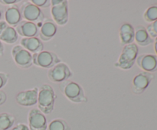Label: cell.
<instances>
[{
    "label": "cell",
    "instance_id": "6",
    "mask_svg": "<svg viewBox=\"0 0 157 130\" xmlns=\"http://www.w3.org/2000/svg\"><path fill=\"white\" fill-rule=\"evenodd\" d=\"M32 61L33 64L37 67L45 69L52 68L57 64L61 62L60 58L55 52L48 50H42L38 53L33 54Z\"/></svg>",
    "mask_w": 157,
    "mask_h": 130
},
{
    "label": "cell",
    "instance_id": "7",
    "mask_svg": "<svg viewBox=\"0 0 157 130\" xmlns=\"http://www.w3.org/2000/svg\"><path fill=\"white\" fill-rule=\"evenodd\" d=\"M19 9L21 17L25 21H31L35 24L44 21V15L41 9L32 4L30 1L23 3Z\"/></svg>",
    "mask_w": 157,
    "mask_h": 130
},
{
    "label": "cell",
    "instance_id": "14",
    "mask_svg": "<svg viewBox=\"0 0 157 130\" xmlns=\"http://www.w3.org/2000/svg\"><path fill=\"white\" fill-rule=\"evenodd\" d=\"M58 27L52 19L44 20L39 29V39L41 41H48L55 36Z\"/></svg>",
    "mask_w": 157,
    "mask_h": 130
},
{
    "label": "cell",
    "instance_id": "27",
    "mask_svg": "<svg viewBox=\"0 0 157 130\" xmlns=\"http://www.w3.org/2000/svg\"><path fill=\"white\" fill-rule=\"evenodd\" d=\"M6 99H7V95H6V92L0 90V106L4 104L6 102Z\"/></svg>",
    "mask_w": 157,
    "mask_h": 130
},
{
    "label": "cell",
    "instance_id": "23",
    "mask_svg": "<svg viewBox=\"0 0 157 130\" xmlns=\"http://www.w3.org/2000/svg\"><path fill=\"white\" fill-rule=\"evenodd\" d=\"M146 28L152 38H156L157 37V20L153 22L150 23Z\"/></svg>",
    "mask_w": 157,
    "mask_h": 130
},
{
    "label": "cell",
    "instance_id": "28",
    "mask_svg": "<svg viewBox=\"0 0 157 130\" xmlns=\"http://www.w3.org/2000/svg\"><path fill=\"white\" fill-rule=\"evenodd\" d=\"M20 2L19 0H0V3L2 5H15Z\"/></svg>",
    "mask_w": 157,
    "mask_h": 130
},
{
    "label": "cell",
    "instance_id": "31",
    "mask_svg": "<svg viewBox=\"0 0 157 130\" xmlns=\"http://www.w3.org/2000/svg\"><path fill=\"white\" fill-rule=\"evenodd\" d=\"M2 13L1 10H0V21H1V18H2Z\"/></svg>",
    "mask_w": 157,
    "mask_h": 130
},
{
    "label": "cell",
    "instance_id": "11",
    "mask_svg": "<svg viewBox=\"0 0 157 130\" xmlns=\"http://www.w3.org/2000/svg\"><path fill=\"white\" fill-rule=\"evenodd\" d=\"M38 87H35L29 90H23L17 93L15 101L18 105L25 107L35 106L38 102Z\"/></svg>",
    "mask_w": 157,
    "mask_h": 130
},
{
    "label": "cell",
    "instance_id": "16",
    "mask_svg": "<svg viewBox=\"0 0 157 130\" xmlns=\"http://www.w3.org/2000/svg\"><path fill=\"white\" fill-rule=\"evenodd\" d=\"M135 36V30L133 26L129 22H124L119 29V38L121 44L127 45L133 43Z\"/></svg>",
    "mask_w": 157,
    "mask_h": 130
},
{
    "label": "cell",
    "instance_id": "25",
    "mask_svg": "<svg viewBox=\"0 0 157 130\" xmlns=\"http://www.w3.org/2000/svg\"><path fill=\"white\" fill-rule=\"evenodd\" d=\"M9 80V75L3 72H0V90L7 84Z\"/></svg>",
    "mask_w": 157,
    "mask_h": 130
},
{
    "label": "cell",
    "instance_id": "4",
    "mask_svg": "<svg viewBox=\"0 0 157 130\" xmlns=\"http://www.w3.org/2000/svg\"><path fill=\"white\" fill-rule=\"evenodd\" d=\"M51 15L55 24L64 26L69 20L68 2L67 0H52Z\"/></svg>",
    "mask_w": 157,
    "mask_h": 130
},
{
    "label": "cell",
    "instance_id": "9",
    "mask_svg": "<svg viewBox=\"0 0 157 130\" xmlns=\"http://www.w3.org/2000/svg\"><path fill=\"white\" fill-rule=\"evenodd\" d=\"M29 130H47L48 122L45 115L38 108H33L28 115Z\"/></svg>",
    "mask_w": 157,
    "mask_h": 130
},
{
    "label": "cell",
    "instance_id": "13",
    "mask_svg": "<svg viewBox=\"0 0 157 130\" xmlns=\"http://www.w3.org/2000/svg\"><path fill=\"white\" fill-rule=\"evenodd\" d=\"M18 35L15 28L12 27L5 21H0V41L9 44L17 42Z\"/></svg>",
    "mask_w": 157,
    "mask_h": 130
},
{
    "label": "cell",
    "instance_id": "8",
    "mask_svg": "<svg viewBox=\"0 0 157 130\" xmlns=\"http://www.w3.org/2000/svg\"><path fill=\"white\" fill-rule=\"evenodd\" d=\"M11 53L15 64L20 68L28 69L33 64L32 54L20 44L14 46Z\"/></svg>",
    "mask_w": 157,
    "mask_h": 130
},
{
    "label": "cell",
    "instance_id": "29",
    "mask_svg": "<svg viewBox=\"0 0 157 130\" xmlns=\"http://www.w3.org/2000/svg\"><path fill=\"white\" fill-rule=\"evenodd\" d=\"M4 54V46H3L2 42L0 41V57L2 56Z\"/></svg>",
    "mask_w": 157,
    "mask_h": 130
},
{
    "label": "cell",
    "instance_id": "22",
    "mask_svg": "<svg viewBox=\"0 0 157 130\" xmlns=\"http://www.w3.org/2000/svg\"><path fill=\"white\" fill-rule=\"evenodd\" d=\"M144 18L147 22L152 23L157 20V3L150 6L144 13Z\"/></svg>",
    "mask_w": 157,
    "mask_h": 130
},
{
    "label": "cell",
    "instance_id": "26",
    "mask_svg": "<svg viewBox=\"0 0 157 130\" xmlns=\"http://www.w3.org/2000/svg\"><path fill=\"white\" fill-rule=\"evenodd\" d=\"M11 130H29V126L24 123H18L14 126Z\"/></svg>",
    "mask_w": 157,
    "mask_h": 130
},
{
    "label": "cell",
    "instance_id": "3",
    "mask_svg": "<svg viewBox=\"0 0 157 130\" xmlns=\"http://www.w3.org/2000/svg\"><path fill=\"white\" fill-rule=\"evenodd\" d=\"M139 53V47L135 43L124 45L117 62L114 63L116 67L121 70H130L133 67Z\"/></svg>",
    "mask_w": 157,
    "mask_h": 130
},
{
    "label": "cell",
    "instance_id": "24",
    "mask_svg": "<svg viewBox=\"0 0 157 130\" xmlns=\"http://www.w3.org/2000/svg\"><path fill=\"white\" fill-rule=\"evenodd\" d=\"M30 2L39 9H46L51 6L50 0H31Z\"/></svg>",
    "mask_w": 157,
    "mask_h": 130
},
{
    "label": "cell",
    "instance_id": "19",
    "mask_svg": "<svg viewBox=\"0 0 157 130\" xmlns=\"http://www.w3.org/2000/svg\"><path fill=\"white\" fill-rule=\"evenodd\" d=\"M135 36L134 41L137 45L146 47L153 42V39L150 36L147 28L143 25H137L134 28Z\"/></svg>",
    "mask_w": 157,
    "mask_h": 130
},
{
    "label": "cell",
    "instance_id": "15",
    "mask_svg": "<svg viewBox=\"0 0 157 130\" xmlns=\"http://www.w3.org/2000/svg\"><path fill=\"white\" fill-rule=\"evenodd\" d=\"M18 35L24 38H33L39 35V28L38 24L31 21L22 20L15 28Z\"/></svg>",
    "mask_w": 157,
    "mask_h": 130
},
{
    "label": "cell",
    "instance_id": "1",
    "mask_svg": "<svg viewBox=\"0 0 157 130\" xmlns=\"http://www.w3.org/2000/svg\"><path fill=\"white\" fill-rule=\"evenodd\" d=\"M56 93L53 87L47 84H44L38 88V109L41 113L51 114L55 108Z\"/></svg>",
    "mask_w": 157,
    "mask_h": 130
},
{
    "label": "cell",
    "instance_id": "18",
    "mask_svg": "<svg viewBox=\"0 0 157 130\" xmlns=\"http://www.w3.org/2000/svg\"><path fill=\"white\" fill-rule=\"evenodd\" d=\"M20 45L32 54L42 51L44 49V44L38 37L21 38L20 41Z\"/></svg>",
    "mask_w": 157,
    "mask_h": 130
},
{
    "label": "cell",
    "instance_id": "30",
    "mask_svg": "<svg viewBox=\"0 0 157 130\" xmlns=\"http://www.w3.org/2000/svg\"><path fill=\"white\" fill-rule=\"evenodd\" d=\"M153 41H154V50H155V52L156 53V56H157V37L155 38V40Z\"/></svg>",
    "mask_w": 157,
    "mask_h": 130
},
{
    "label": "cell",
    "instance_id": "17",
    "mask_svg": "<svg viewBox=\"0 0 157 130\" xmlns=\"http://www.w3.org/2000/svg\"><path fill=\"white\" fill-rule=\"evenodd\" d=\"M22 21L20 9L15 5L7 8L5 11V21L12 27H17Z\"/></svg>",
    "mask_w": 157,
    "mask_h": 130
},
{
    "label": "cell",
    "instance_id": "2",
    "mask_svg": "<svg viewBox=\"0 0 157 130\" xmlns=\"http://www.w3.org/2000/svg\"><path fill=\"white\" fill-rule=\"evenodd\" d=\"M59 89L67 99L75 103H83L87 102L83 87L78 83L71 80H67L60 84Z\"/></svg>",
    "mask_w": 157,
    "mask_h": 130
},
{
    "label": "cell",
    "instance_id": "21",
    "mask_svg": "<svg viewBox=\"0 0 157 130\" xmlns=\"http://www.w3.org/2000/svg\"><path fill=\"white\" fill-rule=\"evenodd\" d=\"M47 130H71V128L64 119H55L48 125Z\"/></svg>",
    "mask_w": 157,
    "mask_h": 130
},
{
    "label": "cell",
    "instance_id": "10",
    "mask_svg": "<svg viewBox=\"0 0 157 130\" xmlns=\"http://www.w3.org/2000/svg\"><path fill=\"white\" fill-rule=\"evenodd\" d=\"M153 77L154 76L153 73L145 71L140 72L136 74L132 80L133 93L136 95H140L144 93L153 80Z\"/></svg>",
    "mask_w": 157,
    "mask_h": 130
},
{
    "label": "cell",
    "instance_id": "20",
    "mask_svg": "<svg viewBox=\"0 0 157 130\" xmlns=\"http://www.w3.org/2000/svg\"><path fill=\"white\" fill-rule=\"evenodd\" d=\"M15 118L8 113H0V130H8L13 126Z\"/></svg>",
    "mask_w": 157,
    "mask_h": 130
},
{
    "label": "cell",
    "instance_id": "5",
    "mask_svg": "<svg viewBox=\"0 0 157 130\" xmlns=\"http://www.w3.org/2000/svg\"><path fill=\"white\" fill-rule=\"evenodd\" d=\"M73 76V72L67 64L60 62L48 71V77L52 83L61 84L68 80Z\"/></svg>",
    "mask_w": 157,
    "mask_h": 130
},
{
    "label": "cell",
    "instance_id": "12",
    "mask_svg": "<svg viewBox=\"0 0 157 130\" xmlns=\"http://www.w3.org/2000/svg\"><path fill=\"white\" fill-rule=\"evenodd\" d=\"M138 67L144 71L153 73L157 70V56L154 54H145L137 57L136 61Z\"/></svg>",
    "mask_w": 157,
    "mask_h": 130
}]
</instances>
